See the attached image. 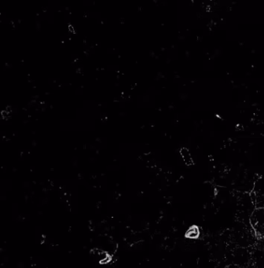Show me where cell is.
<instances>
[{
    "label": "cell",
    "mask_w": 264,
    "mask_h": 268,
    "mask_svg": "<svg viewBox=\"0 0 264 268\" xmlns=\"http://www.w3.org/2000/svg\"><path fill=\"white\" fill-rule=\"evenodd\" d=\"M180 153L181 156L182 157V160H183V161H184V163L186 165L191 166L193 164V160L191 153L187 148H182Z\"/></svg>",
    "instance_id": "2"
},
{
    "label": "cell",
    "mask_w": 264,
    "mask_h": 268,
    "mask_svg": "<svg viewBox=\"0 0 264 268\" xmlns=\"http://www.w3.org/2000/svg\"><path fill=\"white\" fill-rule=\"evenodd\" d=\"M91 256H93L94 260L101 264H107L112 260V256L109 251L103 249H94L91 251Z\"/></svg>",
    "instance_id": "1"
},
{
    "label": "cell",
    "mask_w": 264,
    "mask_h": 268,
    "mask_svg": "<svg viewBox=\"0 0 264 268\" xmlns=\"http://www.w3.org/2000/svg\"><path fill=\"white\" fill-rule=\"evenodd\" d=\"M200 229L197 226H191L186 233V237L189 239H197L200 236Z\"/></svg>",
    "instance_id": "3"
}]
</instances>
